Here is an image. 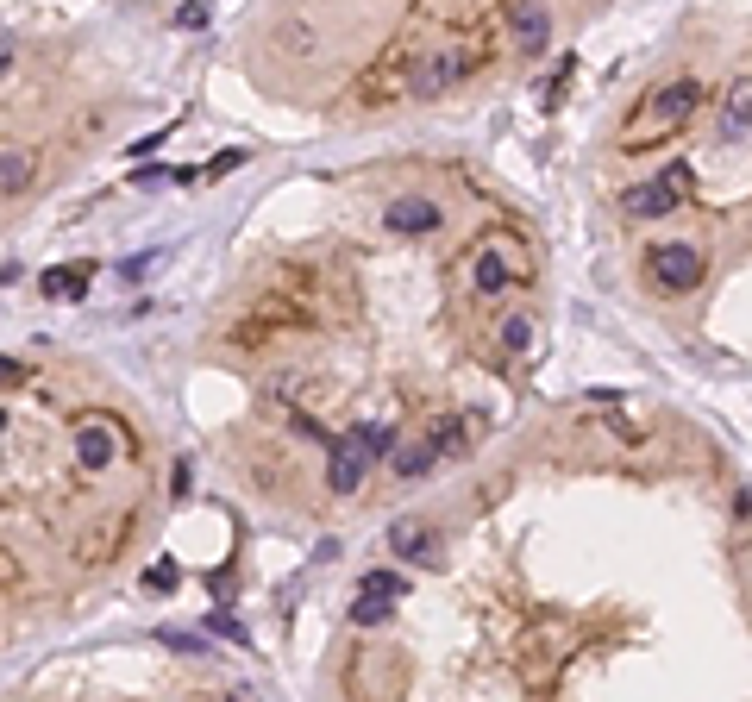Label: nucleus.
Returning a JSON list of instances; mask_svg holds the SVG:
<instances>
[{
  "mask_svg": "<svg viewBox=\"0 0 752 702\" xmlns=\"http://www.w3.org/2000/svg\"><path fill=\"white\" fill-rule=\"evenodd\" d=\"M696 107H702V82H690V76L658 82L652 95L640 101V113L621 126V151H652V145H665L671 132H684V126L696 120Z\"/></svg>",
  "mask_w": 752,
  "mask_h": 702,
  "instance_id": "nucleus-1",
  "label": "nucleus"
},
{
  "mask_svg": "<svg viewBox=\"0 0 752 702\" xmlns=\"http://www.w3.org/2000/svg\"><path fill=\"white\" fill-rule=\"evenodd\" d=\"M470 69H477V51H470V44H427V57H420L414 76H408V95H414V101L452 95Z\"/></svg>",
  "mask_w": 752,
  "mask_h": 702,
  "instance_id": "nucleus-2",
  "label": "nucleus"
},
{
  "mask_svg": "<svg viewBox=\"0 0 752 702\" xmlns=\"http://www.w3.org/2000/svg\"><path fill=\"white\" fill-rule=\"evenodd\" d=\"M646 264H652V283L658 289H671V295H684V289H696L702 283V245H690V239H658L652 251H646Z\"/></svg>",
  "mask_w": 752,
  "mask_h": 702,
  "instance_id": "nucleus-3",
  "label": "nucleus"
},
{
  "mask_svg": "<svg viewBox=\"0 0 752 702\" xmlns=\"http://www.w3.org/2000/svg\"><path fill=\"white\" fill-rule=\"evenodd\" d=\"M690 195V170L684 163H671L665 176H652V182H640V189H627V220H658V214H671L677 201Z\"/></svg>",
  "mask_w": 752,
  "mask_h": 702,
  "instance_id": "nucleus-4",
  "label": "nucleus"
},
{
  "mask_svg": "<svg viewBox=\"0 0 752 702\" xmlns=\"http://www.w3.org/2000/svg\"><path fill=\"white\" fill-rule=\"evenodd\" d=\"M120 446H126L120 420H107V414H82L76 420V464L82 471H107V464L120 458Z\"/></svg>",
  "mask_w": 752,
  "mask_h": 702,
  "instance_id": "nucleus-5",
  "label": "nucleus"
},
{
  "mask_svg": "<svg viewBox=\"0 0 752 702\" xmlns=\"http://www.w3.org/2000/svg\"><path fill=\"white\" fill-rule=\"evenodd\" d=\"M364 471H370V458L351 446V439H326V489H333V496H358Z\"/></svg>",
  "mask_w": 752,
  "mask_h": 702,
  "instance_id": "nucleus-6",
  "label": "nucleus"
},
{
  "mask_svg": "<svg viewBox=\"0 0 752 702\" xmlns=\"http://www.w3.org/2000/svg\"><path fill=\"white\" fill-rule=\"evenodd\" d=\"M383 226L395 239H427V232H439V207L427 195H402V201L383 207Z\"/></svg>",
  "mask_w": 752,
  "mask_h": 702,
  "instance_id": "nucleus-7",
  "label": "nucleus"
},
{
  "mask_svg": "<svg viewBox=\"0 0 752 702\" xmlns=\"http://www.w3.org/2000/svg\"><path fill=\"white\" fill-rule=\"evenodd\" d=\"M514 276H521V270H508L502 239L496 245H477V257H470V289H477V295H502Z\"/></svg>",
  "mask_w": 752,
  "mask_h": 702,
  "instance_id": "nucleus-8",
  "label": "nucleus"
},
{
  "mask_svg": "<svg viewBox=\"0 0 752 702\" xmlns=\"http://www.w3.org/2000/svg\"><path fill=\"white\" fill-rule=\"evenodd\" d=\"M38 295L44 301H82L88 295V264H51L38 276Z\"/></svg>",
  "mask_w": 752,
  "mask_h": 702,
  "instance_id": "nucleus-9",
  "label": "nucleus"
},
{
  "mask_svg": "<svg viewBox=\"0 0 752 702\" xmlns=\"http://www.w3.org/2000/svg\"><path fill=\"white\" fill-rule=\"evenodd\" d=\"M389 546L402 552V558H433V546H439V533H433L427 521H395V527H389Z\"/></svg>",
  "mask_w": 752,
  "mask_h": 702,
  "instance_id": "nucleus-10",
  "label": "nucleus"
},
{
  "mask_svg": "<svg viewBox=\"0 0 752 702\" xmlns=\"http://www.w3.org/2000/svg\"><path fill=\"white\" fill-rule=\"evenodd\" d=\"M32 151H0V195H26V182H32Z\"/></svg>",
  "mask_w": 752,
  "mask_h": 702,
  "instance_id": "nucleus-11",
  "label": "nucleus"
},
{
  "mask_svg": "<svg viewBox=\"0 0 752 702\" xmlns=\"http://www.w3.org/2000/svg\"><path fill=\"white\" fill-rule=\"evenodd\" d=\"M514 38H521L527 57L546 51V7H521V13H514Z\"/></svg>",
  "mask_w": 752,
  "mask_h": 702,
  "instance_id": "nucleus-12",
  "label": "nucleus"
},
{
  "mask_svg": "<svg viewBox=\"0 0 752 702\" xmlns=\"http://www.w3.org/2000/svg\"><path fill=\"white\" fill-rule=\"evenodd\" d=\"M439 458H445V452L433 446V433H427V439H420V446H408V452H395V477H427V471H433Z\"/></svg>",
  "mask_w": 752,
  "mask_h": 702,
  "instance_id": "nucleus-13",
  "label": "nucleus"
},
{
  "mask_svg": "<svg viewBox=\"0 0 752 702\" xmlns=\"http://www.w3.org/2000/svg\"><path fill=\"white\" fill-rule=\"evenodd\" d=\"M746 138V76L734 82V95H727V113H721V145H740Z\"/></svg>",
  "mask_w": 752,
  "mask_h": 702,
  "instance_id": "nucleus-14",
  "label": "nucleus"
},
{
  "mask_svg": "<svg viewBox=\"0 0 752 702\" xmlns=\"http://www.w3.org/2000/svg\"><path fill=\"white\" fill-rule=\"evenodd\" d=\"M351 446H358V452L376 464V458H389V446H395V427H389V420H376V427H358V433H351Z\"/></svg>",
  "mask_w": 752,
  "mask_h": 702,
  "instance_id": "nucleus-15",
  "label": "nucleus"
},
{
  "mask_svg": "<svg viewBox=\"0 0 752 702\" xmlns=\"http://www.w3.org/2000/svg\"><path fill=\"white\" fill-rule=\"evenodd\" d=\"M389 615V596H376V590H358V602H351V621L358 627H376Z\"/></svg>",
  "mask_w": 752,
  "mask_h": 702,
  "instance_id": "nucleus-16",
  "label": "nucleus"
},
{
  "mask_svg": "<svg viewBox=\"0 0 752 702\" xmlns=\"http://www.w3.org/2000/svg\"><path fill=\"white\" fill-rule=\"evenodd\" d=\"M207 634H220V640H232V646H251L245 621H239V615H226V608H214V615H207Z\"/></svg>",
  "mask_w": 752,
  "mask_h": 702,
  "instance_id": "nucleus-17",
  "label": "nucleus"
},
{
  "mask_svg": "<svg viewBox=\"0 0 752 702\" xmlns=\"http://www.w3.org/2000/svg\"><path fill=\"white\" fill-rule=\"evenodd\" d=\"M364 590H376V596H389V602H395V596L408 590V577H402V571H370V577H364Z\"/></svg>",
  "mask_w": 752,
  "mask_h": 702,
  "instance_id": "nucleus-18",
  "label": "nucleus"
},
{
  "mask_svg": "<svg viewBox=\"0 0 752 702\" xmlns=\"http://www.w3.org/2000/svg\"><path fill=\"white\" fill-rule=\"evenodd\" d=\"M464 433H470L464 420H439V427H433V446H439V452H464Z\"/></svg>",
  "mask_w": 752,
  "mask_h": 702,
  "instance_id": "nucleus-19",
  "label": "nucleus"
},
{
  "mask_svg": "<svg viewBox=\"0 0 752 702\" xmlns=\"http://www.w3.org/2000/svg\"><path fill=\"white\" fill-rule=\"evenodd\" d=\"M182 571H176V558H157V565L145 571V590H176Z\"/></svg>",
  "mask_w": 752,
  "mask_h": 702,
  "instance_id": "nucleus-20",
  "label": "nucleus"
},
{
  "mask_svg": "<svg viewBox=\"0 0 752 702\" xmlns=\"http://www.w3.org/2000/svg\"><path fill=\"white\" fill-rule=\"evenodd\" d=\"M502 345H508V351H527V345H533V320H521V314L502 320Z\"/></svg>",
  "mask_w": 752,
  "mask_h": 702,
  "instance_id": "nucleus-21",
  "label": "nucleus"
},
{
  "mask_svg": "<svg viewBox=\"0 0 752 702\" xmlns=\"http://www.w3.org/2000/svg\"><path fill=\"white\" fill-rule=\"evenodd\" d=\"M207 13H214V0H188V7L176 13V26H207Z\"/></svg>",
  "mask_w": 752,
  "mask_h": 702,
  "instance_id": "nucleus-22",
  "label": "nucleus"
},
{
  "mask_svg": "<svg viewBox=\"0 0 752 702\" xmlns=\"http://www.w3.org/2000/svg\"><path fill=\"white\" fill-rule=\"evenodd\" d=\"M7 389H26V364L0 358V395H7Z\"/></svg>",
  "mask_w": 752,
  "mask_h": 702,
  "instance_id": "nucleus-23",
  "label": "nucleus"
},
{
  "mask_svg": "<svg viewBox=\"0 0 752 702\" xmlns=\"http://www.w3.org/2000/svg\"><path fill=\"white\" fill-rule=\"evenodd\" d=\"M157 640H163V646H176V652H207V646H201L195 634H176V627H163V634H157Z\"/></svg>",
  "mask_w": 752,
  "mask_h": 702,
  "instance_id": "nucleus-24",
  "label": "nucleus"
},
{
  "mask_svg": "<svg viewBox=\"0 0 752 702\" xmlns=\"http://www.w3.org/2000/svg\"><path fill=\"white\" fill-rule=\"evenodd\" d=\"M239 163H245V151H220L214 163H207V176H226V170H239Z\"/></svg>",
  "mask_w": 752,
  "mask_h": 702,
  "instance_id": "nucleus-25",
  "label": "nucleus"
},
{
  "mask_svg": "<svg viewBox=\"0 0 752 702\" xmlns=\"http://www.w3.org/2000/svg\"><path fill=\"white\" fill-rule=\"evenodd\" d=\"M282 38H289V51H308V44H314V32H308V26H289Z\"/></svg>",
  "mask_w": 752,
  "mask_h": 702,
  "instance_id": "nucleus-26",
  "label": "nucleus"
},
{
  "mask_svg": "<svg viewBox=\"0 0 752 702\" xmlns=\"http://www.w3.org/2000/svg\"><path fill=\"white\" fill-rule=\"evenodd\" d=\"M163 138H170V132H151V138H138V145H126V151H132V157H151V151L163 145Z\"/></svg>",
  "mask_w": 752,
  "mask_h": 702,
  "instance_id": "nucleus-27",
  "label": "nucleus"
},
{
  "mask_svg": "<svg viewBox=\"0 0 752 702\" xmlns=\"http://www.w3.org/2000/svg\"><path fill=\"white\" fill-rule=\"evenodd\" d=\"M7 57H13V44H7V38H0V63H7Z\"/></svg>",
  "mask_w": 752,
  "mask_h": 702,
  "instance_id": "nucleus-28",
  "label": "nucleus"
},
{
  "mask_svg": "<svg viewBox=\"0 0 752 702\" xmlns=\"http://www.w3.org/2000/svg\"><path fill=\"white\" fill-rule=\"evenodd\" d=\"M0 433H7V414H0Z\"/></svg>",
  "mask_w": 752,
  "mask_h": 702,
  "instance_id": "nucleus-29",
  "label": "nucleus"
}]
</instances>
